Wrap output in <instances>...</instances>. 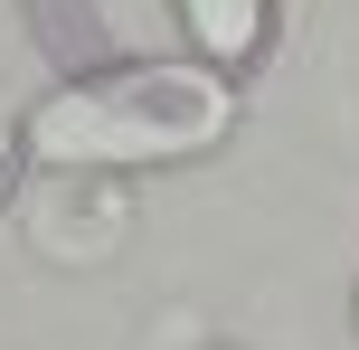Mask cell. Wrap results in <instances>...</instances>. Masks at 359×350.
Masks as SVG:
<instances>
[{
	"instance_id": "6da1fadb",
	"label": "cell",
	"mask_w": 359,
	"mask_h": 350,
	"mask_svg": "<svg viewBox=\"0 0 359 350\" xmlns=\"http://www.w3.org/2000/svg\"><path fill=\"white\" fill-rule=\"evenodd\" d=\"M236 95L208 67H133L104 86H67L29 114V152L57 170H95V161H180L208 152L227 133Z\"/></svg>"
},
{
	"instance_id": "7a4b0ae2",
	"label": "cell",
	"mask_w": 359,
	"mask_h": 350,
	"mask_svg": "<svg viewBox=\"0 0 359 350\" xmlns=\"http://www.w3.org/2000/svg\"><path fill=\"white\" fill-rule=\"evenodd\" d=\"M180 19H189L208 67H246L265 48V0H180Z\"/></svg>"
}]
</instances>
